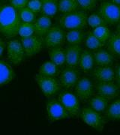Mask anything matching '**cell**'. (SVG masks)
<instances>
[{"label":"cell","mask_w":120,"mask_h":135,"mask_svg":"<svg viewBox=\"0 0 120 135\" xmlns=\"http://www.w3.org/2000/svg\"><path fill=\"white\" fill-rule=\"evenodd\" d=\"M78 65L84 72H88L91 70L95 65L93 54L91 51L87 49L82 50Z\"/></svg>","instance_id":"19"},{"label":"cell","mask_w":120,"mask_h":135,"mask_svg":"<svg viewBox=\"0 0 120 135\" xmlns=\"http://www.w3.org/2000/svg\"><path fill=\"white\" fill-rule=\"evenodd\" d=\"M35 79L41 92L47 98L53 96L60 89V83L55 77L42 76L38 74L35 76Z\"/></svg>","instance_id":"4"},{"label":"cell","mask_w":120,"mask_h":135,"mask_svg":"<svg viewBox=\"0 0 120 135\" xmlns=\"http://www.w3.org/2000/svg\"><path fill=\"white\" fill-rule=\"evenodd\" d=\"M65 50V63L68 66L75 67L78 65L82 53L81 47L79 44L69 45Z\"/></svg>","instance_id":"14"},{"label":"cell","mask_w":120,"mask_h":135,"mask_svg":"<svg viewBox=\"0 0 120 135\" xmlns=\"http://www.w3.org/2000/svg\"><path fill=\"white\" fill-rule=\"evenodd\" d=\"M58 100L62 104L70 116L78 117L80 116V99L77 95L69 91H63L59 95Z\"/></svg>","instance_id":"3"},{"label":"cell","mask_w":120,"mask_h":135,"mask_svg":"<svg viewBox=\"0 0 120 135\" xmlns=\"http://www.w3.org/2000/svg\"><path fill=\"white\" fill-rule=\"evenodd\" d=\"M35 34V27L33 23H23L21 22L18 29V35L21 38H29Z\"/></svg>","instance_id":"29"},{"label":"cell","mask_w":120,"mask_h":135,"mask_svg":"<svg viewBox=\"0 0 120 135\" xmlns=\"http://www.w3.org/2000/svg\"><path fill=\"white\" fill-rule=\"evenodd\" d=\"M59 74V66L51 61L44 62L39 68V74L46 77H56Z\"/></svg>","instance_id":"21"},{"label":"cell","mask_w":120,"mask_h":135,"mask_svg":"<svg viewBox=\"0 0 120 135\" xmlns=\"http://www.w3.org/2000/svg\"><path fill=\"white\" fill-rule=\"evenodd\" d=\"M49 57L50 61L57 66H62L65 63V50L61 47L50 48L49 51Z\"/></svg>","instance_id":"23"},{"label":"cell","mask_w":120,"mask_h":135,"mask_svg":"<svg viewBox=\"0 0 120 135\" xmlns=\"http://www.w3.org/2000/svg\"><path fill=\"white\" fill-rule=\"evenodd\" d=\"M93 75L98 82H112L115 80V71L111 65L96 67Z\"/></svg>","instance_id":"15"},{"label":"cell","mask_w":120,"mask_h":135,"mask_svg":"<svg viewBox=\"0 0 120 135\" xmlns=\"http://www.w3.org/2000/svg\"><path fill=\"white\" fill-rule=\"evenodd\" d=\"M15 73L8 63L0 60V87L9 83L14 80Z\"/></svg>","instance_id":"17"},{"label":"cell","mask_w":120,"mask_h":135,"mask_svg":"<svg viewBox=\"0 0 120 135\" xmlns=\"http://www.w3.org/2000/svg\"><path fill=\"white\" fill-rule=\"evenodd\" d=\"M80 115L81 116L82 120L87 125L99 131L103 130L104 121L99 112L89 107H85L82 109Z\"/></svg>","instance_id":"6"},{"label":"cell","mask_w":120,"mask_h":135,"mask_svg":"<svg viewBox=\"0 0 120 135\" xmlns=\"http://www.w3.org/2000/svg\"><path fill=\"white\" fill-rule=\"evenodd\" d=\"M33 25L35 35L42 37L44 35H46L48 31L52 27V20L50 17L43 15L35 20Z\"/></svg>","instance_id":"16"},{"label":"cell","mask_w":120,"mask_h":135,"mask_svg":"<svg viewBox=\"0 0 120 135\" xmlns=\"http://www.w3.org/2000/svg\"><path fill=\"white\" fill-rule=\"evenodd\" d=\"M65 41V33L62 27L52 26L46 34L44 43L48 48L61 47Z\"/></svg>","instance_id":"8"},{"label":"cell","mask_w":120,"mask_h":135,"mask_svg":"<svg viewBox=\"0 0 120 135\" xmlns=\"http://www.w3.org/2000/svg\"><path fill=\"white\" fill-rule=\"evenodd\" d=\"M87 23L92 29H95L101 26H106L107 23L99 14H92L87 17Z\"/></svg>","instance_id":"31"},{"label":"cell","mask_w":120,"mask_h":135,"mask_svg":"<svg viewBox=\"0 0 120 135\" xmlns=\"http://www.w3.org/2000/svg\"><path fill=\"white\" fill-rule=\"evenodd\" d=\"M29 0H10V5L14 7L15 9L20 11L26 7Z\"/></svg>","instance_id":"35"},{"label":"cell","mask_w":120,"mask_h":135,"mask_svg":"<svg viewBox=\"0 0 120 135\" xmlns=\"http://www.w3.org/2000/svg\"><path fill=\"white\" fill-rule=\"evenodd\" d=\"M93 57L97 66H110L113 62V56L106 50L99 49L93 53Z\"/></svg>","instance_id":"18"},{"label":"cell","mask_w":120,"mask_h":135,"mask_svg":"<svg viewBox=\"0 0 120 135\" xmlns=\"http://www.w3.org/2000/svg\"><path fill=\"white\" fill-rule=\"evenodd\" d=\"M107 116L111 120H120V98L113 101L109 106Z\"/></svg>","instance_id":"27"},{"label":"cell","mask_w":120,"mask_h":135,"mask_svg":"<svg viewBox=\"0 0 120 135\" xmlns=\"http://www.w3.org/2000/svg\"><path fill=\"white\" fill-rule=\"evenodd\" d=\"M117 32L120 35V22L118 23V26H117Z\"/></svg>","instance_id":"39"},{"label":"cell","mask_w":120,"mask_h":135,"mask_svg":"<svg viewBox=\"0 0 120 135\" xmlns=\"http://www.w3.org/2000/svg\"><path fill=\"white\" fill-rule=\"evenodd\" d=\"M24 50L21 41L19 40H11L7 44V56L11 62L19 65L24 57Z\"/></svg>","instance_id":"11"},{"label":"cell","mask_w":120,"mask_h":135,"mask_svg":"<svg viewBox=\"0 0 120 135\" xmlns=\"http://www.w3.org/2000/svg\"><path fill=\"white\" fill-rule=\"evenodd\" d=\"M115 79L118 83V86L120 88V65H119L115 71Z\"/></svg>","instance_id":"36"},{"label":"cell","mask_w":120,"mask_h":135,"mask_svg":"<svg viewBox=\"0 0 120 135\" xmlns=\"http://www.w3.org/2000/svg\"><path fill=\"white\" fill-rule=\"evenodd\" d=\"M110 2H113V3H114V4H116V5H119L120 6V0H111Z\"/></svg>","instance_id":"38"},{"label":"cell","mask_w":120,"mask_h":135,"mask_svg":"<svg viewBox=\"0 0 120 135\" xmlns=\"http://www.w3.org/2000/svg\"><path fill=\"white\" fill-rule=\"evenodd\" d=\"M87 24V15L84 11H76L63 15L59 19V25L63 29H84Z\"/></svg>","instance_id":"2"},{"label":"cell","mask_w":120,"mask_h":135,"mask_svg":"<svg viewBox=\"0 0 120 135\" xmlns=\"http://www.w3.org/2000/svg\"><path fill=\"white\" fill-rule=\"evenodd\" d=\"M96 90L101 96L104 97L108 100L115 98L120 94V88L112 82H98L96 83Z\"/></svg>","instance_id":"13"},{"label":"cell","mask_w":120,"mask_h":135,"mask_svg":"<svg viewBox=\"0 0 120 135\" xmlns=\"http://www.w3.org/2000/svg\"><path fill=\"white\" fill-rule=\"evenodd\" d=\"M20 23L19 11L11 5H2L0 12V33L7 38H13L18 34Z\"/></svg>","instance_id":"1"},{"label":"cell","mask_w":120,"mask_h":135,"mask_svg":"<svg viewBox=\"0 0 120 135\" xmlns=\"http://www.w3.org/2000/svg\"><path fill=\"white\" fill-rule=\"evenodd\" d=\"M78 7L76 0H58V9L64 15L76 11Z\"/></svg>","instance_id":"26"},{"label":"cell","mask_w":120,"mask_h":135,"mask_svg":"<svg viewBox=\"0 0 120 135\" xmlns=\"http://www.w3.org/2000/svg\"><path fill=\"white\" fill-rule=\"evenodd\" d=\"M41 13L48 17H53L58 12V0H41Z\"/></svg>","instance_id":"24"},{"label":"cell","mask_w":120,"mask_h":135,"mask_svg":"<svg viewBox=\"0 0 120 135\" xmlns=\"http://www.w3.org/2000/svg\"><path fill=\"white\" fill-rule=\"evenodd\" d=\"M107 50L116 57H120V35L118 32L111 34L107 41Z\"/></svg>","instance_id":"20"},{"label":"cell","mask_w":120,"mask_h":135,"mask_svg":"<svg viewBox=\"0 0 120 135\" xmlns=\"http://www.w3.org/2000/svg\"><path fill=\"white\" fill-rule=\"evenodd\" d=\"M5 47H6V44L5 41H3L2 39H0V57L2 56V54L4 53Z\"/></svg>","instance_id":"37"},{"label":"cell","mask_w":120,"mask_h":135,"mask_svg":"<svg viewBox=\"0 0 120 135\" xmlns=\"http://www.w3.org/2000/svg\"><path fill=\"white\" fill-rule=\"evenodd\" d=\"M19 11L20 19L21 22L23 23H33L35 20V14L29 8L25 7L20 9Z\"/></svg>","instance_id":"32"},{"label":"cell","mask_w":120,"mask_h":135,"mask_svg":"<svg viewBox=\"0 0 120 135\" xmlns=\"http://www.w3.org/2000/svg\"><path fill=\"white\" fill-rule=\"evenodd\" d=\"M2 5L0 4V12H1V10H2Z\"/></svg>","instance_id":"40"},{"label":"cell","mask_w":120,"mask_h":135,"mask_svg":"<svg viewBox=\"0 0 120 135\" xmlns=\"http://www.w3.org/2000/svg\"><path fill=\"white\" fill-rule=\"evenodd\" d=\"M46 110L48 119L51 122L71 117L58 99L51 98L47 101Z\"/></svg>","instance_id":"5"},{"label":"cell","mask_w":120,"mask_h":135,"mask_svg":"<svg viewBox=\"0 0 120 135\" xmlns=\"http://www.w3.org/2000/svg\"><path fill=\"white\" fill-rule=\"evenodd\" d=\"M78 6L87 11H92L96 7V0H76Z\"/></svg>","instance_id":"33"},{"label":"cell","mask_w":120,"mask_h":135,"mask_svg":"<svg viewBox=\"0 0 120 135\" xmlns=\"http://www.w3.org/2000/svg\"><path fill=\"white\" fill-rule=\"evenodd\" d=\"M80 78V72L76 68L68 66L61 71L59 83L62 86L68 89L75 87Z\"/></svg>","instance_id":"10"},{"label":"cell","mask_w":120,"mask_h":135,"mask_svg":"<svg viewBox=\"0 0 120 135\" xmlns=\"http://www.w3.org/2000/svg\"><path fill=\"white\" fill-rule=\"evenodd\" d=\"M75 92L80 101L85 102L90 99L94 92V86L91 80L87 77H80L75 86Z\"/></svg>","instance_id":"9"},{"label":"cell","mask_w":120,"mask_h":135,"mask_svg":"<svg viewBox=\"0 0 120 135\" xmlns=\"http://www.w3.org/2000/svg\"><path fill=\"white\" fill-rule=\"evenodd\" d=\"M85 38V32L83 29H72L65 33V40L71 45L80 44Z\"/></svg>","instance_id":"22"},{"label":"cell","mask_w":120,"mask_h":135,"mask_svg":"<svg viewBox=\"0 0 120 135\" xmlns=\"http://www.w3.org/2000/svg\"><path fill=\"white\" fill-rule=\"evenodd\" d=\"M27 8H29L31 11H32L36 15L41 11V0H29L26 5Z\"/></svg>","instance_id":"34"},{"label":"cell","mask_w":120,"mask_h":135,"mask_svg":"<svg viewBox=\"0 0 120 135\" xmlns=\"http://www.w3.org/2000/svg\"><path fill=\"white\" fill-rule=\"evenodd\" d=\"M99 15L107 23H119L120 22V6L111 2H103L100 5Z\"/></svg>","instance_id":"7"},{"label":"cell","mask_w":120,"mask_h":135,"mask_svg":"<svg viewBox=\"0 0 120 135\" xmlns=\"http://www.w3.org/2000/svg\"><path fill=\"white\" fill-rule=\"evenodd\" d=\"M24 52L28 56H32L41 52L43 47V40L38 35H32L29 38H21Z\"/></svg>","instance_id":"12"},{"label":"cell","mask_w":120,"mask_h":135,"mask_svg":"<svg viewBox=\"0 0 120 135\" xmlns=\"http://www.w3.org/2000/svg\"><path fill=\"white\" fill-rule=\"evenodd\" d=\"M92 33L94 34L96 38H98L104 44L108 41L111 34L109 28L106 26H101L94 29L92 31Z\"/></svg>","instance_id":"30"},{"label":"cell","mask_w":120,"mask_h":135,"mask_svg":"<svg viewBox=\"0 0 120 135\" xmlns=\"http://www.w3.org/2000/svg\"><path fill=\"white\" fill-rule=\"evenodd\" d=\"M85 44L87 48L91 50H97L102 47L104 44L102 43L98 38H96L92 32H89L85 40Z\"/></svg>","instance_id":"28"},{"label":"cell","mask_w":120,"mask_h":135,"mask_svg":"<svg viewBox=\"0 0 120 135\" xmlns=\"http://www.w3.org/2000/svg\"><path fill=\"white\" fill-rule=\"evenodd\" d=\"M108 101L109 100L107 99L106 98L101 96L100 95H95V97L90 98L89 104H90V107L100 113V112H103L104 110H105L107 108Z\"/></svg>","instance_id":"25"}]
</instances>
